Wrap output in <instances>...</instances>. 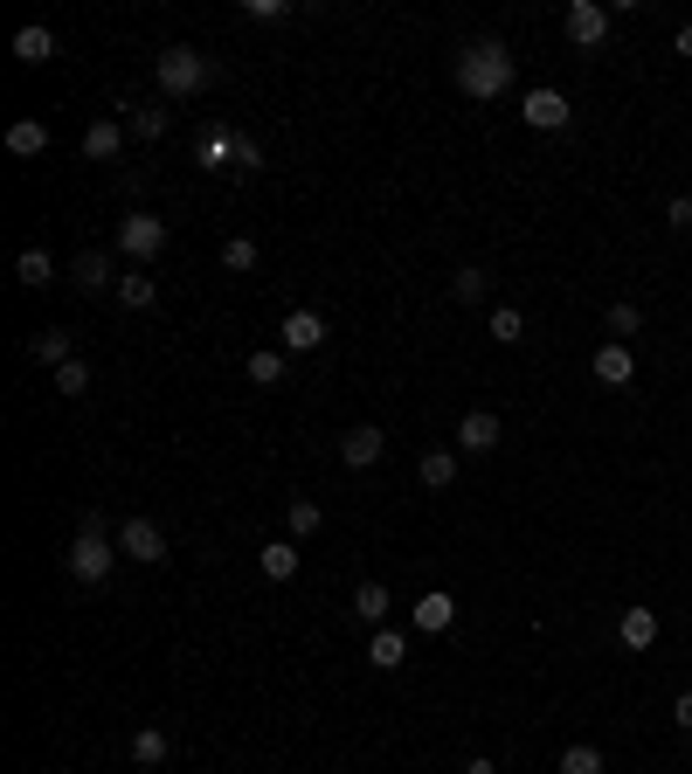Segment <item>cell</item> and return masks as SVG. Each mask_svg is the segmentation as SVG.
<instances>
[{"mask_svg":"<svg viewBox=\"0 0 692 774\" xmlns=\"http://www.w3.org/2000/svg\"><path fill=\"white\" fill-rule=\"evenodd\" d=\"M152 298H160V283H152L146 270L118 277V304H125V312H152Z\"/></svg>","mask_w":692,"mask_h":774,"instance_id":"cell-23","label":"cell"},{"mask_svg":"<svg viewBox=\"0 0 692 774\" xmlns=\"http://www.w3.org/2000/svg\"><path fill=\"white\" fill-rule=\"evenodd\" d=\"M630 374H637V359H630V346H624V340L596 346V380H603V387H630Z\"/></svg>","mask_w":692,"mask_h":774,"instance_id":"cell-13","label":"cell"},{"mask_svg":"<svg viewBox=\"0 0 692 774\" xmlns=\"http://www.w3.org/2000/svg\"><path fill=\"white\" fill-rule=\"evenodd\" d=\"M125 132H132V139H167V111H152V105H132V118H125Z\"/></svg>","mask_w":692,"mask_h":774,"instance_id":"cell-29","label":"cell"},{"mask_svg":"<svg viewBox=\"0 0 692 774\" xmlns=\"http://www.w3.org/2000/svg\"><path fill=\"white\" fill-rule=\"evenodd\" d=\"M485 332H492L499 346H520V340H526V312H520V304H499V312H492V325H485Z\"/></svg>","mask_w":692,"mask_h":774,"instance_id":"cell-27","label":"cell"},{"mask_svg":"<svg viewBox=\"0 0 692 774\" xmlns=\"http://www.w3.org/2000/svg\"><path fill=\"white\" fill-rule=\"evenodd\" d=\"M609 332H617V340H630V332H645V312H637V304H609V319H603Z\"/></svg>","mask_w":692,"mask_h":774,"instance_id":"cell-35","label":"cell"},{"mask_svg":"<svg viewBox=\"0 0 692 774\" xmlns=\"http://www.w3.org/2000/svg\"><path fill=\"white\" fill-rule=\"evenodd\" d=\"M201 166H236V132H228V125H209V132H201Z\"/></svg>","mask_w":692,"mask_h":774,"instance_id":"cell-22","label":"cell"},{"mask_svg":"<svg viewBox=\"0 0 692 774\" xmlns=\"http://www.w3.org/2000/svg\"><path fill=\"white\" fill-rule=\"evenodd\" d=\"M561 774H603V746H588V740H575L568 754H561Z\"/></svg>","mask_w":692,"mask_h":774,"instance_id":"cell-31","label":"cell"},{"mask_svg":"<svg viewBox=\"0 0 692 774\" xmlns=\"http://www.w3.org/2000/svg\"><path fill=\"white\" fill-rule=\"evenodd\" d=\"M277 340H285V353H319V346H326V319H319V312H285Z\"/></svg>","mask_w":692,"mask_h":774,"instance_id":"cell-10","label":"cell"},{"mask_svg":"<svg viewBox=\"0 0 692 774\" xmlns=\"http://www.w3.org/2000/svg\"><path fill=\"white\" fill-rule=\"evenodd\" d=\"M485 283H492V277H485L478 264H465V270L450 277V298H457V304H478V298H485Z\"/></svg>","mask_w":692,"mask_h":774,"instance_id":"cell-32","label":"cell"},{"mask_svg":"<svg viewBox=\"0 0 692 774\" xmlns=\"http://www.w3.org/2000/svg\"><path fill=\"white\" fill-rule=\"evenodd\" d=\"M672 49H679V56H692V21H685V29L672 35Z\"/></svg>","mask_w":692,"mask_h":774,"instance_id":"cell-40","label":"cell"},{"mask_svg":"<svg viewBox=\"0 0 692 774\" xmlns=\"http://www.w3.org/2000/svg\"><path fill=\"white\" fill-rule=\"evenodd\" d=\"M561 35H568L575 49H603V42H609V8H603V0H568Z\"/></svg>","mask_w":692,"mask_h":774,"instance_id":"cell-5","label":"cell"},{"mask_svg":"<svg viewBox=\"0 0 692 774\" xmlns=\"http://www.w3.org/2000/svg\"><path fill=\"white\" fill-rule=\"evenodd\" d=\"M368 664H374V670H402V664H408V636H402V630H374V636H368Z\"/></svg>","mask_w":692,"mask_h":774,"instance_id":"cell-15","label":"cell"},{"mask_svg":"<svg viewBox=\"0 0 692 774\" xmlns=\"http://www.w3.org/2000/svg\"><path fill=\"white\" fill-rule=\"evenodd\" d=\"M256 166H264V152H256V139L236 132V173H256Z\"/></svg>","mask_w":692,"mask_h":774,"instance_id":"cell-37","label":"cell"},{"mask_svg":"<svg viewBox=\"0 0 692 774\" xmlns=\"http://www.w3.org/2000/svg\"><path fill=\"white\" fill-rule=\"evenodd\" d=\"M520 118L533 125V132H561V125H568V97L541 84V90H526V97H520Z\"/></svg>","mask_w":692,"mask_h":774,"instance_id":"cell-8","label":"cell"},{"mask_svg":"<svg viewBox=\"0 0 692 774\" xmlns=\"http://www.w3.org/2000/svg\"><path fill=\"white\" fill-rule=\"evenodd\" d=\"M388 609H395V602H388V588H381V581H361V588H353V615H361V623L381 630V623H388Z\"/></svg>","mask_w":692,"mask_h":774,"instance_id":"cell-19","label":"cell"},{"mask_svg":"<svg viewBox=\"0 0 692 774\" xmlns=\"http://www.w3.org/2000/svg\"><path fill=\"white\" fill-rule=\"evenodd\" d=\"M416 477L429 484V492H450V484H457V456H450V450H423Z\"/></svg>","mask_w":692,"mask_h":774,"instance_id":"cell-21","label":"cell"},{"mask_svg":"<svg viewBox=\"0 0 692 774\" xmlns=\"http://www.w3.org/2000/svg\"><path fill=\"white\" fill-rule=\"evenodd\" d=\"M664 222H672V228H692V194H679L672 208H664Z\"/></svg>","mask_w":692,"mask_h":774,"instance_id":"cell-38","label":"cell"},{"mask_svg":"<svg viewBox=\"0 0 692 774\" xmlns=\"http://www.w3.org/2000/svg\"><path fill=\"white\" fill-rule=\"evenodd\" d=\"M298 574V539H264V581H291Z\"/></svg>","mask_w":692,"mask_h":774,"instance_id":"cell-20","label":"cell"},{"mask_svg":"<svg viewBox=\"0 0 692 774\" xmlns=\"http://www.w3.org/2000/svg\"><path fill=\"white\" fill-rule=\"evenodd\" d=\"M63 567H70L76 581H91V588H105V581H111V567H118V547L105 539V519H97V512H84V526H76V539H70Z\"/></svg>","mask_w":692,"mask_h":774,"instance_id":"cell-2","label":"cell"},{"mask_svg":"<svg viewBox=\"0 0 692 774\" xmlns=\"http://www.w3.org/2000/svg\"><path fill=\"white\" fill-rule=\"evenodd\" d=\"M14 56L21 63H49V56H56V35H49V29H21L14 35Z\"/></svg>","mask_w":692,"mask_h":774,"instance_id":"cell-28","label":"cell"},{"mask_svg":"<svg viewBox=\"0 0 692 774\" xmlns=\"http://www.w3.org/2000/svg\"><path fill=\"white\" fill-rule=\"evenodd\" d=\"M56 395H91V367H84V359H70V367H56Z\"/></svg>","mask_w":692,"mask_h":774,"instance_id":"cell-33","label":"cell"},{"mask_svg":"<svg viewBox=\"0 0 692 774\" xmlns=\"http://www.w3.org/2000/svg\"><path fill=\"white\" fill-rule=\"evenodd\" d=\"M457 450H471V456L499 450V416H492V408H471V416L457 422Z\"/></svg>","mask_w":692,"mask_h":774,"instance_id":"cell-11","label":"cell"},{"mask_svg":"<svg viewBox=\"0 0 692 774\" xmlns=\"http://www.w3.org/2000/svg\"><path fill=\"white\" fill-rule=\"evenodd\" d=\"M118 553H125V560L160 567V560H167V533L152 526V519H125V526H118Z\"/></svg>","mask_w":692,"mask_h":774,"instance_id":"cell-6","label":"cell"},{"mask_svg":"<svg viewBox=\"0 0 692 774\" xmlns=\"http://www.w3.org/2000/svg\"><path fill=\"white\" fill-rule=\"evenodd\" d=\"M285 374H291V353L285 346H256L249 353V380L256 387H285Z\"/></svg>","mask_w":692,"mask_h":774,"instance_id":"cell-14","label":"cell"},{"mask_svg":"<svg viewBox=\"0 0 692 774\" xmlns=\"http://www.w3.org/2000/svg\"><path fill=\"white\" fill-rule=\"evenodd\" d=\"M8 152H14V160H35V152H49V125H42V118H14V125H8Z\"/></svg>","mask_w":692,"mask_h":774,"instance_id":"cell-16","label":"cell"},{"mask_svg":"<svg viewBox=\"0 0 692 774\" xmlns=\"http://www.w3.org/2000/svg\"><path fill=\"white\" fill-rule=\"evenodd\" d=\"M457 774H499L492 761H465V767H457Z\"/></svg>","mask_w":692,"mask_h":774,"instance_id":"cell-41","label":"cell"},{"mask_svg":"<svg viewBox=\"0 0 692 774\" xmlns=\"http://www.w3.org/2000/svg\"><path fill=\"white\" fill-rule=\"evenodd\" d=\"M132 761H139V767H160V761H167V733H160V727H139V733H132Z\"/></svg>","mask_w":692,"mask_h":774,"instance_id":"cell-30","label":"cell"},{"mask_svg":"<svg viewBox=\"0 0 692 774\" xmlns=\"http://www.w3.org/2000/svg\"><path fill=\"white\" fill-rule=\"evenodd\" d=\"M457 90L478 97V105L505 97V90H512V56H505V42H471L465 56H457Z\"/></svg>","mask_w":692,"mask_h":774,"instance_id":"cell-1","label":"cell"},{"mask_svg":"<svg viewBox=\"0 0 692 774\" xmlns=\"http://www.w3.org/2000/svg\"><path fill=\"white\" fill-rule=\"evenodd\" d=\"M139 774H152V767H139Z\"/></svg>","mask_w":692,"mask_h":774,"instance_id":"cell-42","label":"cell"},{"mask_svg":"<svg viewBox=\"0 0 692 774\" xmlns=\"http://www.w3.org/2000/svg\"><path fill=\"white\" fill-rule=\"evenodd\" d=\"M450 623H457V602L444 595V588H423V602L408 609V630H416V636H444Z\"/></svg>","mask_w":692,"mask_h":774,"instance_id":"cell-9","label":"cell"},{"mask_svg":"<svg viewBox=\"0 0 692 774\" xmlns=\"http://www.w3.org/2000/svg\"><path fill=\"white\" fill-rule=\"evenodd\" d=\"M658 609H624L617 615V643H624V651H651V643H658Z\"/></svg>","mask_w":692,"mask_h":774,"instance_id":"cell-12","label":"cell"},{"mask_svg":"<svg viewBox=\"0 0 692 774\" xmlns=\"http://www.w3.org/2000/svg\"><path fill=\"white\" fill-rule=\"evenodd\" d=\"M243 14H249V21H285L291 0H243Z\"/></svg>","mask_w":692,"mask_h":774,"instance_id":"cell-36","label":"cell"},{"mask_svg":"<svg viewBox=\"0 0 692 774\" xmlns=\"http://www.w3.org/2000/svg\"><path fill=\"white\" fill-rule=\"evenodd\" d=\"M70 277L84 283V291H105V283H118V277H111V256H105V249H84V256L70 264Z\"/></svg>","mask_w":692,"mask_h":774,"instance_id":"cell-18","label":"cell"},{"mask_svg":"<svg viewBox=\"0 0 692 774\" xmlns=\"http://www.w3.org/2000/svg\"><path fill=\"white\" fill-rule=\"evenodd\" d=\"M118 146H125V125L118 118H97L91 132H84V160H118Z\"/></svg>","mask_w":692,"mask_h":774,"instance_id":"cell-17","label":"cell"},{"mask_svg":"<svg viewBox=\"0 0 692 774\" xmlns=\"http://www.w3.org/2000/svg\"><path fill=\"white\" fill-rule=\"evenodd\" d=\"M222 270H256V243L249 236H228L222 243Z\"/></svg>","mask_w":692,"mask_h":774,"instance_id":"cell-34","label":"cell"},{"mask_svg":"<svg viewBox=\"0 0 692 774\" xmlns=\"http://www.w3.org/2000/svg\"><path fill=\"white\" fill-rule=\"evenodd\" d=\"M672 727L692 733V691H679V699H672Z\"/></svg>","mask_w":692,"mask_h":774,"instance_id":"cell-39","label":"cell"},{"mask_svg":"<svg viewBox=\"0 0 692 774\" xmlns=\"http://www.w3.org/2000/svg\"><path fill=\"white\" fill-rule=\"evenodd\" d=\"M152 76H160L167 97H201L215 84V56H201V49H160V56H152Z\"/></svg>","mask_w":692,"mask_h":774,"instance_id":"cell-3","label":"cell"},{"mask_svg":"<svg viewBox=\"0 0 692 774\" xmlns=\"http://www.w3.org/2000/svg\"><path fill=\"white\" fill-rule=\"evenodd\" d=\"M14 277L29 283V291H42V283H56V264H49V249H21L14 256Z\"/></svg>","mask_w":692,"mask_h":774,"instance_id":"cell-24","label":"cell"},{"mask_svg":"<svg viewBox=\"0 0 692 774\" xmlns=\"http://www.w3.org/2000/svg\"><path fill=\"white\" fill-rule=\"evenodd\" d=\"M160 249H167V222H160V215H146V208H139V215H125V222H118V256H132L139 270H146Z\"/></svg>","mask_w":692,"mask_h":774,"instance_id":"cell-4","label":"cell"},{"mask_svg":"<svg viewBox=\"0 0 692 774\" xmlns=\"http://www.w3.org/2000/svg\"><path fill=\"white\" fill-rule=\"evenodd\" d=\"M29 353L42 359V367H70V359H76V346H70V332H35V340H29Z\"/></svg>","mask_w":692,"mask_h":774,"instance_id":"cell-25","label":"cell"},{"mask_svg":"<svg viewBox=\"0 0 692 774\" xmlns=\"http://www.w3.org/2000/svg\"><path fill=\"white\" fill-rule=\"evenodd\" d=\"M381 456H388V436H381L374 422H361V429L340 436V463H347V471H374Z\"/></svg>","mask_w":692,"mask_h":774,"instance_id":"cell-7","label":"cell"},{"mask_svg":"<svg viewBox=\"0 0 692 774\" xmlns=\"http://www.w3.org/2000/svg\"><path fill=\"white\" fill-rule=\"evenodd\" d=\"M285 526H291V539H312V533L326 526V512H319V498H291V505H285Z\"/></svg>","mask_w":692,"mask_h":774,"instance_id":"cell-26","label":"cell"}]
</instances>
